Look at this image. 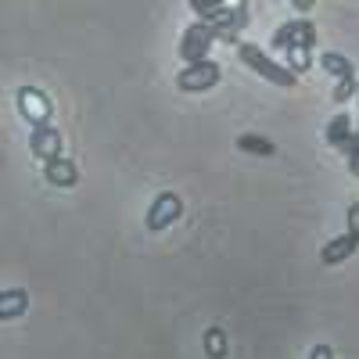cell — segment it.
<instances>
[{
    "label": "cell",
    "mask_w": 359,
    "mask_h": 359,
    "mask_svg": "<svg viewBox=\"0 0 359 359\" xmlns=\"http://www.w3.org/2000/svg\"><path fill=\"white\" fill-rule=\"evenodd\" d=\"M309 359H334V348H331V345H313Z\"/></svg>",
    "instance_id": "cell-20"
},
{
    "label": "cell",
    "mask_w": 359,
    "mask_h": 359,
    "mask_svg": "<svg viewBox=\"0 0 359 359\" xmlns=\"http://www.w3.org/2000/svg\"><path fill=\"white\" fill-rule=\"evenodd\" d=\"M29 309V294L22 287H11V291H0V320H15Z\"/></svg>",
    "instance_id": "cell-11"
},
{
    "label": "cell",
    "mask_w": 359,
    "mask_h": 359,
    "mask_svg": "<svg viewBox=\"0 0 359 359\" xmlns=\"http://www.w3.org/2000/svg\"><path fill=\"white\" fill-rule=\"evenodd\" d=\"M237 57H241L252 72H259L266 83H277V86H294L298 83V76L287 65L273 62V57H269L262 47H255V43H237Z\"/></svg>",
    "instance_id": "cell-2"
},
{
    "label": "cell",
    "mask_w": 359,
    "mask_h": 359,
    "mask_svg": "<svg viewBox=\"0 0 359 359\" xmlns=\"http://www.w3.org/2000/svg\"><path fill=\"white\" fill-rule=\"evenodd\" d=\"M29 147H33V155L43 158V162L62 158V133H57L50 123H43V126L33 130V137H29Z\"/></svg>",
    "instance_id": "cell-7"
},
{
    "label": "cell",
    "mask_w": 359,
    "mask_h": 359,
    "mask_svg": "<svg viewBox=\"0 0 359 359\" xmlns=\"http://www.w3.org/2000/svg\"><path fill=\"white\" fill-rule=\"evenodd\" d=\"M212 43H216V33H212V25H205V22H194L187 33H184V40H180V57L191 65V62H205V54L212 50Z\"/></svg>",
    "instance_id": "cell-4"
},
{
    "label": "cell",
    "mask_w": 359,
    "mask_h": 359,
    "mask_svg": "<svg viewBox=\"0 0 359 359\" xmlns=\"http://www.w3.org/2000/svg\"><path fill=\"white\" fill-rule=\"evenodd\" d=\"M43 176L50 187H76L79 184V169L72 158H50L43 162Z\"/></svg>",
    "instance_id": "cell-8"
},
{
    "label": "cell",
    "mask_w": 359,
    "mask_h": 359,
    "mask_svg": "<svg viewBox=\"0 0 359 359\" xmlns=\"http://www.w3.org/2000/svg\"><path fill=\"white\" fill-rule=\"evenodd\" d=\"M298 25H302V18H294V22H284L280 29H277V33H273V40H269V43H273V50H287L294 40H298Z\"/></svg>",
    "instance_id": "cell-14"
},
{
    "label": "cell",
    "mask_w": 359,
    "mask_h": 359,
    "mask_svg": "<svg viewBox=\"0 0 359 359\" xmlns=\"http://www.w3.org/2000/svg\"><path fill=\"white\" fill-rule=\"evenodd\" d=\"M180 216H184V201H180L172 191H165V194H158L151 201V208H147V230H165Z\"/></svg>",
    "instance_id": "cell-6"
},
{
    "label": "cell",
    "mask_w": 359,
    "mask_h": 359,
    "mask_svg": "<svg viewBox=\"0 0 359 359\" xmlns=\"http://www.w3.org/2000/svg\"><path fill=\"white\" fill-rule=\"evenodd\" d=\"M355 94H359V86H355Z\"/></svg>",
    "instance_id": "cell-24"
},
{
    "label": "cell",
    "mask_w": 359,
    "mask_h": 359,
    "mask_svg": "<svg viewBox=\"0 0 359 359\" xmlns=\"http://www.w3.org/2000/svg\"><path fill=\"white\" fill-rule=\"evenodd\" d=\"M223 79V69H219V62H191V65H184V72L176 76V86L184 90V94H201V90H212L216 83Z\"/></svg>",
    "instance_id": "cell-3"
},
{
    "label": "cell",
    "mask_w": 359,
    "mask_h": 359,
    "mask_svg": "<svg viewBox=\"0 0 359 359\" xmlns=\"http://www.w3.org/2000/svg\"><path fill=\"white\" fill-rule=\"evenodd\" d=\"M205 25H212L216 40L237 43V33L248 25V0H219L212 15L205 18Z\"/></svg>",
    "instance_id": "cell-1"
},
{
    "label": "cell",
    "mask_w": 359,
    "mask_h": 359,
    "mask_svg": "<svg viewBox=\"0 0 359 359\" xmlns=\"http://www.w3.org/2000/svg\"><path fill=\"white\" fill-rule=\"evenodd\" d=\"M359 248V237H352V233H341V237H334V241H327L323 245V252H320V262L323 266H338V262H345L352 252Z\"/></svg>",
    "instance_id": "cell-9"
},
{
    "label": "cell",
    "mask_w": 359,
    "mask_h": 359,
    "mask_svg": "<svg viewBox=\"0 0 359 359\" xmlns=\"http://www.w3.org/2000/svg\"><path fill=\"white\" fill-rule=\"evenodd\" d=\"M355 140V130H352V118L348 115H334L331 123H327V144H334V147H345L348 151V144Z\"/></svg>",
    "instance_id": "cell-10"
},
{
    "label": "cell",
    "mask_w": 359,
    "mask_h": 359,
    "mask_svg": "<svg viewBox=\"0 0 359 359\" xmlns=\"http://www.w3.org/2000/svg\"><path fill=\"white\" fill-rule=\"evenodd\" d=\"M348 169H352V176H359V137L348 144Z\"/></svg>",
    "instance_id": "cell-19"
},
{
    "label": "cell",
    "mask_w": 359,
    "mask_h": 359,
    "mask_svg": "<svg viewBox=\"0 0 359 359\" xmlns=\"http://www.w3.org/2000/svg\"><path fill=\"white\" fill-rule=\"evenodd\" d=\"M18 111H22L33 126H43V123H50L54 104H50V97L43 94V90H36V86H22V90H18Z\"/></svg>",
    "instance_id": "cell-5"
},
{
    "label": "cell",
    "mask_w": 359,
    "mask_h": 359,
    "mask_svg": "<svg viewBox=\"0 0 359 359\" xmlns=\"http://www.w3.org/2000/svg\"><path fill=\"white\" fill-rule=\"evenodd\" d=\"M320 65H323V72H331L334 79H348V76H355L352 62H348L345 54H338V50H327V54H320Z\"/></svg>",
    "instance_id": "cell-12"
},
{
    "label": "cell",
    "mask_w": 359,
    "mask_h": 359,
    "mask_svg": "<svg viewBox=\"0 0 359 359\" xmlns=\"http://www.w3.org/2000/svg\"><path fill=\"white\" fill-rule=\"evenodd\" d=\"M187 4H191V8H194V11L201 15V22H205L208 15H212V8L219 4V0H187Z\"/></svg>",
    "instance_id": "cell-18"
},
{
    "label": "cell",
    "mask_w": 359,
    "mask_h": 359,
    "mask_svg": "<svg viewBox=\"0 0 359 359\" xmlns=\"http://www.w3.org/2000/svg\"><path fill=\"white\" fill-rule=\"evenodd\" d=\"M355 86H359V79H355V76L338 79V86H334V101H338V104H341V101H348V97L355 94Z\"/></svg>",
    "instance_id": "cell-17"
},
{
    "label": "cell",
    "mask_w": 359,
    "mask_h": 359,
    "mask_svg": "<svg viewBox=\"0 0 359 359\" xmlns=\"http://www.w3.org/2000/svg\"><path fill=\"white\" fill-rule=\"evenodd\" d=\"M355 137H359V123H355Z\"/></svg>",
    "instance_id": "cell-23"
},
{
    "label": "cell",
    "mask_w": 359,
    "mask_h": 359,
    "mask_svg": "<svg viewBox=\"0 0 359 359\" xmlns=\"http://www.w3.org/2000/svg\"><path fill=\"white\" fill-rule=\"evenodd\" d=\"M237 147L248 151V155H273L277 151V147L269 144V140H262V137H237Z\"/></svg>",
    "instance_id": "cell-16"
},
{
    "label": "cell",
    "mask_w": 359,
    "mask_h": 359,
    "mask_svg": "<svg viewBox=\"0 0 359 359\" xmlns=\"http://www.w3.org/2000/svg\"><path fill=\"white\" fill-rule=\"evenodd\" d=\"M287 69L298 76V72H309V65H313V50H306V47H298V43H291L287 50Z\"/></svg>",
    "instance_id": "cell-13"
},
{
    "label": "cell",
    "mask_w": 359,
    "mask_h": 359,
    "mask_svg": "<svg viewBox=\"0 0 359 359\" xmlns=\"http://www.w3.org/2000/svg\"><path fill=\"white\" fill-rule=\"evenodd\" d=\"M313 4H316V0H291V8H294V11H302V15H309Z\"/></svg>",
    "instance_id": "cell-22"
},
{
    "label": "cell",
    "mask_w": 359,
    "mask_h": 359,
    "mask_svg": "<svg viewBox=\"0 0 359 359\" xmlns=\"http://www.w3.org/2000/svg\"><path fill=\"white\" fill-rule=\"evenodd\" d=\"M205 352H208V359H223L226 355V334L219 331V327H208L205 331Z\"/></svg>",
    "instance_id": "cell-15"
},
{
    "label": "cell",
    "mask_w": 359,
    "mask_h": 359,
    "mask_svg": "<svg viewBox=\"0 0 359 359\" xmlns=\"http://www.w3.org/2000/svg\"><path fill=\"white\" fill-rule=\"evenodd\" d=\"M348 233H352V237H359V205H352V208H348Z\"/></svg>",
    "instance_id": "cell-21"
}]
</instances>
